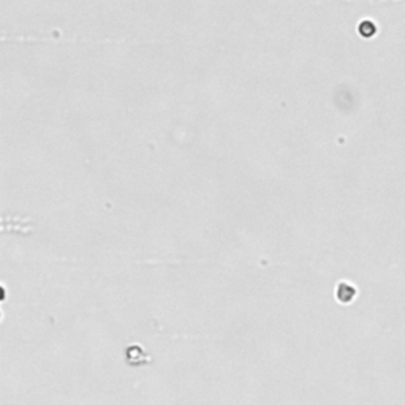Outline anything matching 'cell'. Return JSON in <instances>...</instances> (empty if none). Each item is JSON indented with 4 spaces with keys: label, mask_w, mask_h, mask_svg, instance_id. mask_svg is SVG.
Listing matches in <instances>:
<instances>
[{
    "label": "cell",
    "mask_w": 405,
    "mask_h": 405,
    "mask_svg": "<svg viewBox=\"0 0 405 405\" xmlns=\"http://www.w3.org/2000/svg\"><path fill=\"white\" fill-rule=\"evenodd\" d=\"M358 295V290H356V286L350 282H340L336 288V299L343 304V306H346V304H352L353 299L356 298Z\"/></svg>",
    "instance_id": "obj_1"
}]
</instances>
